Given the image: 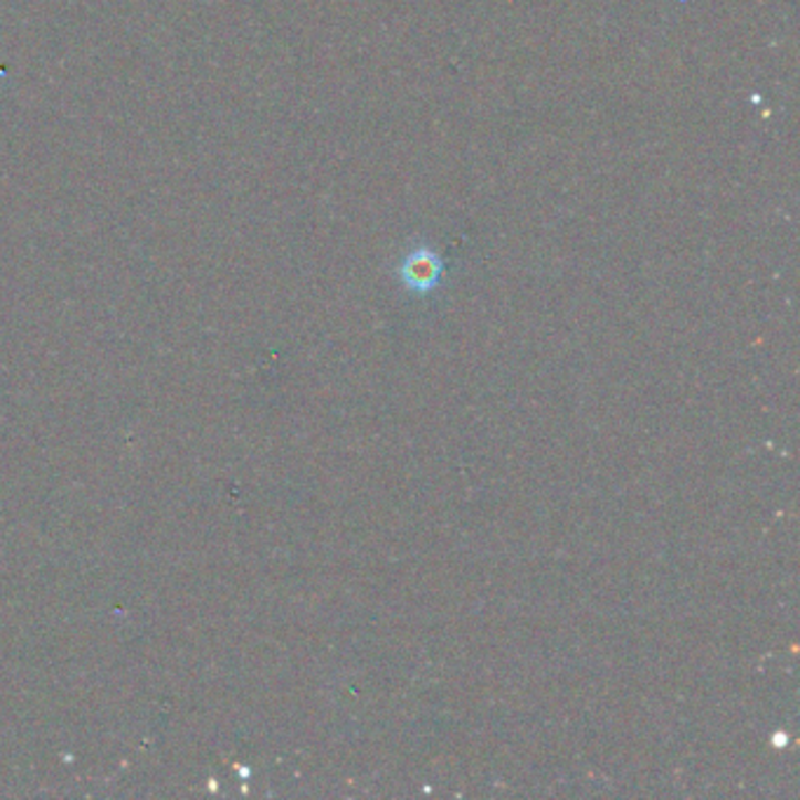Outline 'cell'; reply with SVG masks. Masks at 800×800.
Listing matches in <instances>:
<instances>
[{
	"instance_id": "6da1fadb",
	"label": "cell",
	"mask_w": 800,
	"mask_h": 800,
	"mask_svg": "<svg viewBox=\"0 0 800 800\" xmlns=\"http://www.w3.org/2000/svg\"><path fill=\"white\" fill-rule=\"evenodd\" d=\"M444 275V261L430 246H415L399 263V280L415 294H428L440 287Z\"/></svg>"
}]
</instances>
